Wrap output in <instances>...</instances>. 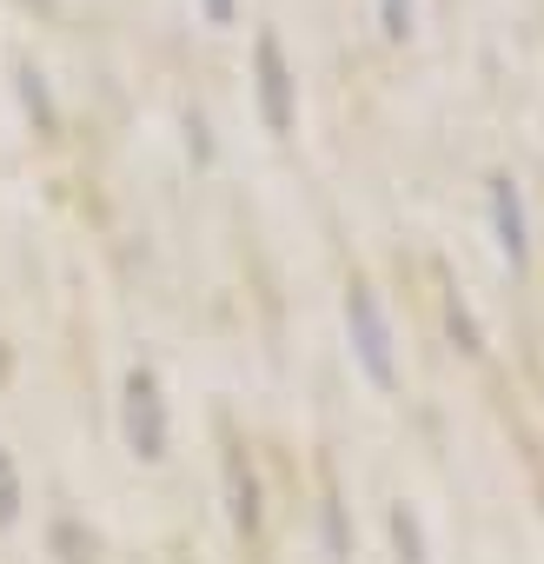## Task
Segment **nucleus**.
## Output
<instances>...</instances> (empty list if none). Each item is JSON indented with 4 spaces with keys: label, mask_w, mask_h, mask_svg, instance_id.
<instances>
[{
    "label": "nucleus",
    "mask_w": 544,
    "mask_h": 564,
    "mask_svg": "<svg viewBox=\"0 0 544 564\" xmlns=\"http://www.w3.org/2000/svg\"><path fill=\"white\" fill-rule=\"evenodd\" d=\"M392 538H399V551H405V564H425V544H418V518L399 505L392 511Z\"/></svg>",
    "instance_id": "obj_7"
},
{
    "label": "nucleus",
    "mask_w": 544,
    "mask_h": 564,
    "mask_svg": "<svg viewBox=\"0 0 544 564\" xmlns=\"http://www.w3.org/2000/svg\"><path fill=\"white\" fill-rule=\"evenodd\" d=\"M451 333H458V346L465 352H485V339H478V326H471V313H465V300L451 293Z\"/></svg>",
    "instance_id": "obj_9"
},
{
    "label": "nucleus",
    "mask_w": 544,
    "mask_h": 564,
    "mask_svg": "<svg viewBox=\"0 0 544 564\" xmlns=\"http://www.w3.org/2000/svg\"><path fill=\"white\" fill-rule=\"evenodd\" d=\"M226 485H232V524L252 531V524H259V485H252V471H246L239 458L226 465Z\"/></svg>",
    "instance_id": "obj_5"
},
{
    "label": "nucleus",
    "mask_w": 544,
    "mask_h": 564,
    "mask_svg": "<svg viewBox=\"0 0 544 564\" xmlns=\"http://www.w3.org/2000/svg\"><path fill=\"white\" fill-rule=\"evenodd\" d=\"M346 333H352V352H359L366 379H372L379 392H392V386H399V359H392V326H385L372 286H352V293H346Z\"/></svg>",
    "instance_id": "obj_2"
},
{
    "label": "nucleus",
    "mask_w": 544,
    "mask_h": 564,
    "mask_svg": "<svg viewBox=\"0 0 544 564\" xmlns=\"http://www.w3.org/2000/svg\"><path fill=\"white\" fill-rule=\"evenodd\" d=\"M120 432H127V445H133L140 465L166 458V392H160V379L146 366H133L127 386H120Z\"/></svg>",
    "instance_id": "obj_1"
},
{
    "label": "nucleus",
    "mask_w": 544,
    "mask_h": 564,
    "mask_svg": "<svg viewBox=\"0 0 544 564\" xmlns=\"http://www.w3.org/2000/svg\"><path fill=\"white\" fill-rule=\"evenodd\" d=\"M199 14H206L213 28H232V0H199Z\"/></svg>",
    "instance_id": "obj_10"
},
{
    "label": "nucleus",
    "mask_w": 544,
    "mask_h": 564,
    "mask_svg": "<svg viewBox=\"0 0 544 564\" xmlns=\"http://www.w3.org/2000/svg\"><path fill=\"white\" fill-rule=\"evenodd\" d=\"M252 80H259V120H265V133H293L300 100H293V67H286L280 34H259L252 41Z\"/></svg>",
    "instance_id": "obj_3"
},
{
    "label": "nucleus",
    "mask_w": 544,
    "mask_h": 564,
    "mask_svg": "<svg viewBox=\"0 0 544 564\" xmlns=\"http://www.w3.org/2000/svg\"><path fill=\"white\" fill-rule=\"evenodd\" d=\"M379 28H385V41H405L412 34V0H379Z\"/></svg>",
    "instance_id": "obj_8"
},
{
    "label": "nucleus",
    "mask_w": 544,
    "mask_h": 564,
    "mask_svg": "<svg viewBox=\"0 0 544 564\" xmlns=\"http://www.w3.org/2000/svg\"><path fill=\"white\" fill-rule=\"evenodd\" d=\"M491 232H498V252H504L511 265H524L531 226H524V193H518L511 173H491Z\"/></svg>",
    "instance_id": "obj_4"
},
{
    "label": "nucleus",
    "mask_w": 544,
    "mask_h": 564,
    "mask_svg": "<svg viewBox=\"0 0 544 564\" xmlns=\"http://www.w3.org/2000/svg\"><path fill=\"white\" fill-rule=\"evenodd\" d=\"M21 518V471H14V458L0 452V524H14Z\"/></svg>",
    "instance_id": "obj_6"
}]
</instances>
